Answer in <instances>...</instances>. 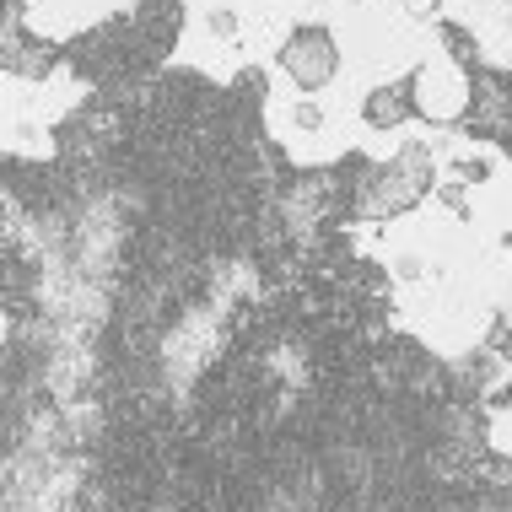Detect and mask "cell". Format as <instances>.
Listing matches in <instances>:
<instances>
[{"label":"cell","instance_id":"cell-1","mask_svg":"<svg viewBox=\"0 0 512 512\" xmlns=\"http://www.w3.org/2000/svg\"><path fill=\"white\" fill-rule=\"evenodd\" d=\"M286 71H292L302 87H324L329 71H335V49H329L324 33H302L297 44H286Z\"/></svg>","mask_w":512,"mask_h":512}]
</instances>
